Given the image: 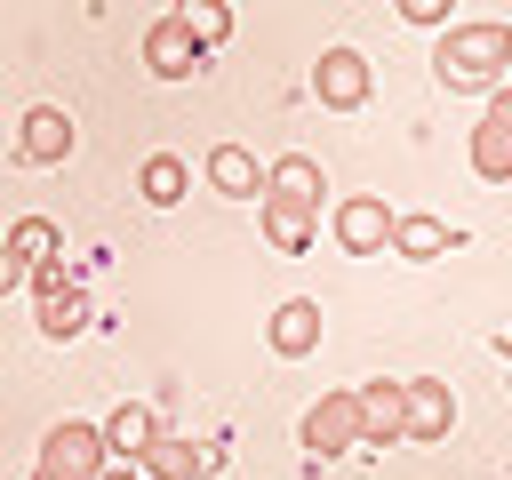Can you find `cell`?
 <instances>
[{
    "label": "cell",
    "instance_id": "16",
    "mask_svg": "<svg viewBox=\"0 0 512 480\" xmlns=\"http://www.w3.org/2000/svg\"><path fill=\"white\" fill-rule=\"evenodd\" d=\"M168 16L184 24V40H192L200 56H208L216 40H232V8H224V0H184V8H168Z\"/></svg>",
    "mask_w": 512,
    "mask_h": 480
},
{
    "label": "cell",
    "instance_id": "25",
    "mask_svg": "<svg viewBox=\"0 0 512 480\" xmlns=\"http://www.w3.org/2000/svg\"><path fill=\"white\" fill-rule=\"evenodd\" d=\"M96 480H136V472H128V464H104V472H96Z\"/></svg>",
    "mask_w": 512,
    "mask_h": 480
},
{
    "label": "cell",
    "instance_id": "23",
    "mask_svg": "<svg viewBox=\"0 0 512 480\" xmlns=\"http://www.w3.org/2000/svg\"><path fill=\"white\" fill-rule=\"evenodd\" d=\"M488 128H504V136H512V88H496V96H488Z\"/></svg>",
    "mask_w": 512,
    "mask_h": 480
},
{
    "label": "cell",
    "instance_id": "11",
    "mask_svg": "<svg viewBox=\"0 0 512 480\" xmlns=\"http://www.w3.org/2000/svg\"><path fill=\"white\" fill-rule=\"evenodd\" d=\"M144 64H152L160 80H192V72H200V48L184 40L176 16H152V24H144Z\"/></svg>",
    "mask_w": 512,
    "mask_h": 480
},
{
    "label": "cell",
    "instance_id": "15",
    "mask_svg": "<svg viewBox=\"0 0 512 480\" xmlns=\"http://www.w3.org/2000/svg\"><path fill=\"white\" fill-rule=\"evenodd\" d=\"M392 256H408V264L448 256V224L440 216H392Z\"/></svg>",
    "mask_w": 512,
    "mask_h": 480
},
{
    "label": "cell",
    "instance_id": "22",
    "mask_svg": "<svg viewBox=\"0 0 512 480\" xmlns=\"http://www.w3.org/2000/svg\"><path fill=\"white\" fill-rule=\"evenodd\" d=\"M400 16L408 24H424V32H448L456 16H448V0H400Z\"/></svg>",
    "mask_w": 512,
    "mask_h": 480
},
{
    "label": "cell",
    "instance_id": "13",
    "mask_svg": "<svg viewBox=\"0 0 512 480\" xmlns=\"http://www.w3.org/2000/svg\"><path fill=\"white\" fill-rule=\"evenodd\" d=\"M264 336H272V352H280V360L320 352V304H312V296H288V304L272 312V328H264Z\"/></svg>",
    "mask_w": 512,
    "mask_h": 480
},
{
    "label": "cell",
    "instance_id": "17",
    "mask_svg": "<svg viewBox=\"0 0 512 480\" xmlns=\"http://www.w3.org/2000/svg\"><path fill=\"white\" fill-rule=\"evenodd\" d=\"M136 192H144L152 208H176V200L192 192V168H184L176 152H152V160H144V176H136Z\"/></svg>",
    "mask_w": 512,
    "mask_h": 480
},
{
    "label": "cell",
    "instance_id": "1",
    "mask_svg": "<svg viewBox=\"0 0 512 480\" xmlns=\"http://www.w3.org/2000/svg\"><path fill=\"white\" fill-rule=\"evenodd\" d=\"M504 64H512V24H496V16H480V24H448L440 32V48H432V72H440V88H456V96H472V88H504Z\"/></svg>",
    "mask_w": 512,
    "mask_h": 480
},
{
    "label": "cell",
    "instance_id": "24",
    "mask_svg": "<svg viewBox=\"0 0 512 480\" xmlns=\"http://www.w3.org/2000/svg\"><path fill=\"white\" fill-rule=\"evenodd\" d=\"M16 280H24V264H16V256H8V240H0V296H8Z\"/></svg>",
    "mask_w": 512,
    "mask_h": 480
},
{
    "label": "cell",
    "instance_id": "8",
    "mask_svg": "<svg viewBox=\"0 0 512 480\" xmlns=\"http://www.w3.org/2000/svg\"><path fill=\"white\" fill-rule=\"evenodd\" d=\"M400 408H408V432L400 440H448V424H456V392L440 376H408L400 384Z\"/></svg>",
    "mask_w": 512,
    "mask_h": 480
},
{
    "label": "cell",
    "instance_id": "14",
    "mask_svg": "<svg viewBox=\"0 0 512 480\" xmlns=\"http://www.w3.org/2000/svg\"><path fill=\"white\" fill-rule=\"evenodd\" d=\"M208 184H216L224 200H264V168H256L248 144H216V152H208Z\"/></svg>",
    "mask_w": 512,
    "mask_h": 480
},
{
    "label": "cell",
    "instance_id": "2",
    "mask_svg": "<svg viewBox=\"0 0 512 480\" xmlns=\"http://www.w3.org/2000/svg\"><path fill=\"white\" fill-rule=\"evenodd\" d=\"M112 456H104V432L96 424H80V416H64L48 440H40V464H32V480H96Z\"/></svg>",
    "mask_w": 512,
    "mask_h": 480
},
{
    "label": "cell",
    "instance_id": "10",
    "mask_svg": "<svg viewBox=\"0 0 512 480\" xmlns=\"http://www.w3.org/2000/svg\"><path fill=\"white\" fill-rule=\"evenodd\" d=\"M96 432H104V456H112V464H136V456L160 440V416H152L144 400H120V408H112Z\"/></svg>",
    "mask_w": 512,
    "mask_h": 480
},
{
    "label": "cell",
    "instance_id": "3",
    "mask_svg": "<svg viewBox=\"0 0 512 480\" xmlns=\"http://www.w3.org/2000/svg\"><path fill=\"white\" fill-rule=\"evenodd\" d=\"M336 248L344 256H392V208L376 192H344L336 200Z\"/></svg>",
    "mask_w": 512,
    "mask_h": 480
},
{
    "label": "cell",
    "instance_id": "19",
    "mask_svg": "<svg viewBox=\"0 0 512 480\" xmlns=\"http://www.w3.org/2000/svg\"><path fill=\"white\" fill-rule=\"evenodd\" d=\"M56 248H64V232H56L48 216H16V224H8V256H16L24 272H32V264H56Z\"/></svg>",
    "mask_w": 512,
    "mask_h": 480
},
{
    "label": "cell",
    "instance_id": "18",
    "mask_svg": "<svg viewBox=\"0 0 512 480\" xmlns=\"http://www.w3.org/2000/svg\"><path fill=\"white\" fill-rule=\"evenodd\" d=\"M256 224H264V240H272L280 256H304V248H312V216H304V208H280V200H256Z\"/></svg>",
    "mask_w": 512,
    "mask_h": 480
},
{
    "label": "cell",
    "instance_id": "6",
    "mask_svg": "<svg viewBox=\"0 0 512 480\" xmlns=\"http://www.w3.org/2000/svg\"><path fill=\"white\" fill-rule=\"evenodd\" d=\"M64 152H72V112L64 104H32L24 128H16V160L24 168H56Z\"/></svg>",
    "mask_w": 512,
    "mask_h": 480
},
{
    "label": "cell",
    "instance_id": "7",
    "mask_svg": "<svg viewBox=\"0 0 512 480\" xmlns=\"http://www.w3.org/2000/svg\"><path fill=\"white\" fill-rule=\"evenodd\" d=\"M320 192H328V176H320V160H312V152H280V160L264 168V200H280V208L320 216Z\"/></svg>",
    "mask_w": 512,
    "mask_h": 480
},
{
    "label": "cell",
    "instance_id": "4",
    "mask_svg": "<svg viewBox=\"0 0 512 480\" xmlns=\"http://www.w3.org/2000/svg\"><path fill=\"white\" fill-rule=\"evenodd\" d=\"M304 448L328 464V456H344V448H360V400L352 392H320L312 408H304Z\"/></svg>",
    "mask_w": 512,
    "mask_h": 480
},
{
    "label": "cell",
    "instance_id": "12",
    "mask_svg": "<svg viewBox=\"0 0 512 480\" xmlns=\"http://www.w3.org/2000/svg\"><path fill=\"white\" fill-rule=\"evenodd\" d=\"M360 448H392L408 432V408H400V384H360Z\"/></svg>",
    "mask_w": 512,
    "mask_h": 480
},
{
    "label": "cell",
    "instance_id": "20",
    "mask_svg": "<svg viewBox=\"0 0 512 480\" xmlns=\"http://www.w3.org/2000/svg\"><path fill=\"white\" fill-rule=\"evenodd\" d=\"M80 328H88L80 288H72V280H64V288H40V336H56V344H64V336H80Z\"/></svg>",
    "mask_w": 512,
    "mask_h": 480
},
{
    "label": "cell",
    "instance_id": "5",
    "mask_svg": "<svg viewBox=\"0 0 512 480\" xmlns=\"http://www.w3.org/2000/svg\"><path fill=\"white\" fill-rule=\"evenodd\" d=\"M312 96H320L328 112H360V104H368V56H360V48H320Z\"/></svg>",
    "mask_w": 512,
    "mask_h": 480
},
{
    "label": "cell",
    "instance_id": "21",
    "mask_svg": "<svg viewBox=\"0 0 512 480\" xmlns=\"http://www.w3.org/2000/svg\"><path fill=\"white\" fill-rule=\"evenodd\" d=\"M472 176H480V184H512V136L488 128V120L472 128Z\"/></svg>",
    "mask_w": 512,
    "mask_h": 480
},
{
    "label": "cell",
    "instance_id": "9",
    "mask_svg": "<svg viewBox=\"0 0 512 480\" xmlns=\"http://www.w3.org/2000/svg\"><path fill=\"white\" fill-rule=\"evenodd\" d=\"M144 480H208L216 464H224V448H208V440H176V432H160L144 456Z\"/></svg>",
    "mask_w": 512,
    "mask_h": 480
}]
</instances>
